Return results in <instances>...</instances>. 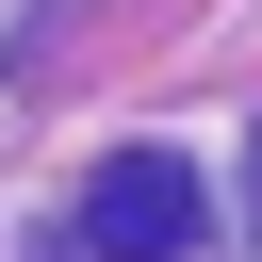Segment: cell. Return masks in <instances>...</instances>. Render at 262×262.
<instances>
[{
    "mask_svg": "<svg viewBox=\"0 0 262 262\" xmlns=\"http://www.w3.org/2000/svg\"><path fill=\"white\" fill-rule=\"evenodd\" d=\"M82 246H98V262H180V246H196V180H180V164H147V147H131V164H98Z\"/></svg>",
    "mask_w": 262,
    "mask_h": 262,
    "instance_id": "cell-1",
    "label": "cell"
}]
</instances>
